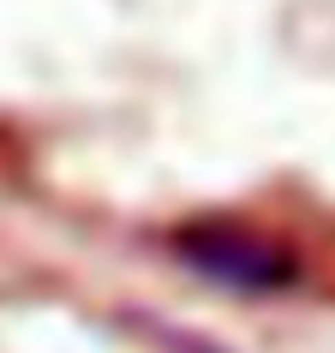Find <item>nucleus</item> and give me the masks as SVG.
<instances>
[{"label":"nucleus","mask_w":335,"mask_h":353,"mask_svg":"<svg viewBox=\"0 0 335 353\" xmlns=\"http://www.w3.org/2000/svg\"><path fill=\"white\" fill-rule=\"evenodd\" d=\"M186 263H198V270L216 276V281H234L245 294H270L281 281H294V263L281 258L276 245L252 240V234H192Z\"/></svg>","instance_id":"nucleus-1"}]
</instances>
